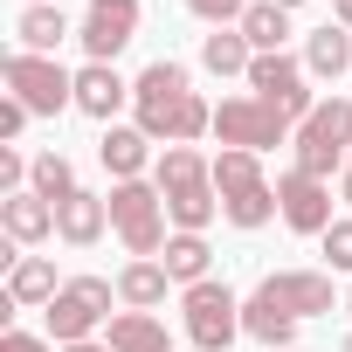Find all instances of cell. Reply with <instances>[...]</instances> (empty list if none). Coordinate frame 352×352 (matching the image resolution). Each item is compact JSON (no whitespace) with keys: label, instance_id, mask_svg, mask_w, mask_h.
I'll return each mask as SVG.
<instances>
[{"label":"cell","instance_id":"277c9868","mask_svg":"<svg viewBox=\"0 0 352 352\" xmlns=\"http://www.w3.org/2000/svg\"><path fill=\"white\" fill-rule=\"evenodd\" d=\"M214 194H221V214L235 228H263L276 221V187L263 180V152H235L221 145L214 152Z\"/></svg>","mask_w":352,"mask_h":352},{"label":"cell","instance_id":"2e32d148","mask_svg":"<svg viewBox=\"0 0 352 352\" xmlns=\"http://www.w3.org/2000/svg\"><path fill=\"white\" fill-rule=\"evenodd\" d=\"M104 228H111V201H104V194H83V187H76V194L56 208V235H63L69 249H90Z\"/></svg>","mask_w":352,"mask_h":352},{"label":"cell","instance_id":"f546056e","mask_svg":"<svg viewBox=\"0 0 352 352\" xmlns=\"http://www.w3.org/2000/svg\"><path fill=\"white\" fill-rule=\"evenodd\" d=\"M28 173H35V159H21L14 145H0V194H28Z\"/></svg>","mask_w":352,"mask_h":352},{"label":"cell","instance_id":"ac0fdd59","mask_svg":"<svg viewBox=\"0 0 352 352\" xmlns=\"http://www.w3.org/2000/svg\"><path fill=\"white\" fill-rule=\"evenodd\" d=\"M0 228H8V242L35 249V242L56 235V208H49L42 194H8V201H0Z\"/></svg>","mask_w":352,"mask_h":352},{"label":"cell","instance_id":"7c38bea8","mask_svg":"<svg viewBox=\"0 0 352 352\" xmlns=\"http://www.w3.org/2000/svg\"><path fill=\"white\" fill-rule=\"evenodd\" d=\"M131 35H138V0H90V14L76 28L90 63H118V49H131Z\"/></svg>","mask_w":352,"mask_h":352},{"label":"cell","instance_id":"9a60e30c","mask_svg":"<svg viewBox=\"0 0 352 352\" xmlns=\"http://www.w3.org/2000/svg\"><path fill=\"white\" fill-rule=\"evenodd\" d=\"M297 318H324L331 304H338V290H331V270H276V276H263Z\"/></svg>","mask_w":352,"mask_h":352},{"label":"cell","instance_id":"8d00e7d4","mask_svg":"<svg viewBox=\"0 0 352 352\" xmlns=\"http://www.w3.org/2000/svg\"><path fill=\"white\" fill-rule=\"evenodd\" d=\"M338 352H352V338H345V345H338Z\"/></svg>","mask_w":352,"mask_h":352},{"label":"cell","instance_id":"ab89813d","mask_svg":"<svg viewBox=\"0 0 352 352\" xmlns=\"http://www.w3.org/2000/svg\"><path fill=\"white\" fill-rule=\"evenodd\" d=\"M283 352H297V345H283Z\"/></svg>","mask_w":352,"mask_h":352},{"label":"cell","instance_id":"d6986e66","mask_svg":"<svg viewBox=\"0 0 352 352\" xmlns=\"http://www.w3.org/2000/svg\"><path fill=\"white\" fill-rule=\"evenodd\" d=\"M304 69H311V83H338L345 69H352V28H311L304 35Z\"/></svg>","mask_w":352,"mask_h":352},{"label":"cell","instance_id":"52a82bcc","mask_svg":"<svg viewBox=\"0 0 352 352\" xmlns=\"http://www.w3.org/2000/svg\"><path fill=\"white\" fill-rule=\"evenodd\" d=\"M180 318H187V338L201 352H228L242 338V297L228 283H214V276L194 283V290H180Z\"/></svg>","mask_w":352,"mask_h":352},{"label":"cell","instance_id":"603a6c76","mask_svg":"<svg viewBox=\"0 0 352 352\" xmlns=\"http://www.w3.org/2000/svg\"><path fill=\"white\" fill-rule=\"evenodd\" d=\"M159 263H166V276H173V283H187V290L214 276V249H208V235H180V228H173V242H166V256H159Z\"/></svg>","mask_w":352,"mask_h":352},{"label":"cell","instance_id":"836d02e7","mask_svg":"<svg viewBox=\"0 0 352 352\" xmlns=\"http://www.w3.org/2000/svg\"><path fill=\"white\" fill-rule=\"evenodd\" d=\"M338 194H345V201H352V159H345V173H338Z\"/></svg>","mask_w":352,"mask_h":352},{"label":"cell","instance_id":"ffe728a7","mask_svg":"<svg viewBox=\"0 0 352 352\" xmlns=\"http://www.w3.org/2000/svg\"><path fill=\"white\" fill-rule=\"evenodd\" d=\"M97 159L118 173V180H145V159H152V138L138 131V124H104V138H97Z\"/></svg>","mask_w":352,"mask_h":352},{"label":"cell","instance_id":"1f68e13d","mask_svg":"<svg viewBox=\"0 0 352 352\" xmlns=\"http://www.w3.org/2000/svg\"><path fill=\"white\" fill-rule=\"evenodd\" d=\"M0 352H56V338H35V331H8Z\"/></svg>","mask_w":352,"mask_h":352},{"label":"cell","instance_id":"e575fe53","mask_svg":"<svg viewBox=\"0 0 352 352\" xmlns=\"http://www.w3.org/2000/svg\"><path fill=\"white\" fill-rule=\"evenodd\" d=\"M63 352H111V345H97V338H83V345H63Z\"/></svg>","mask_w":352,"mask_h":352},{"label":"cell","instance_id":"6da1fadb","mask_svg":"<svg viewBox=\"0 0 352 352\" xmlns=\"http://www.w3.org/2000/svg\"><path fill=\"white\" fill-rule=\"evenodd\" d=\"M131 111H138V131L152 145H194L214 131V104L194 90L187 63H152L131 83Z\"/></svg>","mask_w":352,"mask_h":352},{"label":"cell","instance_id":"d590c367","mask_svg":"<svg viewBox=\"0 0 352 352\" xmlns=\"http://www.w3.org/2000/svg\"><path fill=\"white\" fill-rule=\"evenodd\" d=\"M276 8H304V0H276Z\"/></svg>","mask_w":352,"mask_h":352},{"label":"cell","instance_id":"44dd1931","mask_svg":"<svg viewBox=\"0 0 352 352\" xmlns=\"http://www.w3.org/2000/svg\"><path fill=\"white\" fill-rule=\"evenodd\" d=\"M104 345L111 352H173V331L152 318V311H118L104 324Z\"/></svg>","mask_w":352,"mask_h":352},{"label":"cell","instance_id":"8fae6325","mask_svg":"<svg viewBox=\"0 0 352 352\" xmlns=\"http://www.w3.org/2000/svg\"><path fill=\"white\" fill-rule=\"evenodd\" d=\"M276 214H283L290 235H324L331 228V187L318 173L290 166V173H276Z\"/></svg>","mask_w":352,"mask_h":352},{"label":"cell","instance_id":"4dcf8cb0","mask_svg":"<svg viewBox=\"0 0 352 352\" xmlns=\"http://www.w3.org/2000/svg\"><path fill=\"white\" fill-rule=\"evenodd\" d=\"M28 118H35V111H28L21 97H0V138H8V145H14L21 131H28Z\"/></svg>","mask_w":352,"mask_h":352},{"label":"cell","instance_id":"4fadbf2b","mask_svg":"<svg viewBox=\"0 0 352 352\" xmlns=\"http://www.w3.org/2000/svg\"><path fill=\"white\" fill-rule=\"evenodd\" d=\"M297 324H304V318H297V311H290V304H283L270 283H256V297L242 304V331H249L263 352H283V345L297 338Z\"/></svg>","mask_w":352,"mask_h":352},{"label":"cell","instance_id":"5b68a950","mask_svg":"<svg viewBox=\"0 0 352 352\" xmlns=\"http://www.w3.org/2000/svg\"><path fill=\"white\" fill-rule=\"evenodd\" d=\"M290 152H297V166H304V173H318V180L345 173V159H352V97H324V104L297 124Z\"/></svg>","mask_w":352,"mask_h":352},{"label":"cell","instance_id":"74e56055","mask_svg":"<svg viewBox=\"0 0 352 352\" xmlns=\"http://www.w3.org/2000/svg\"><path fill=\"white\" fill-rule=\"evenodd\" d=\"M345 311H352V290H345Z\"/></svg>","mask_w":352,"mask_h":352},{"label":"cell","instance_id":"83f0119b","mask_svg":"<svg viewBox=\"0 0 352 352\" xmlns=\"http://www.w3.org/2000/svg\"><path fill=\"white\" fill-rule=\"evenodd\" d=\"M318 242H324V270L352 276V214H345V221H331V228H324Z\"/></svg>","mask_w":352,"mask_h":352},{"label":"cell","instance_id":"d4e9b609","mask_svg":"<svg viewBox=\"0 0 352 352\" xmlns=\"http://www.w3.org/2000/svg\"><path fill=\"white\" fill-rule=\"evenodd\" d=\"M63 35H69V21H63L56 0H42V8H21V21H14V42H21L28 56H56Z\"/></svg>","mask_w":352,"mask_h":352},{"label":"cell","instance_id":"cb8c5ba5","mask_svg":"<svg viewBox=\"0 0 352 352\" xmlns=\"http://www.w3.org/2000/svg\"><path fill=\"white\" fill-rule=\"evenodd\" d=\"M235 28L249 35L256 56H283V42H290V8H276V0H249V14H242Z\"/></svg>","mask_w":352,"mask_h":352},{"label":"cell","instance_id":"9c48e42d","mask_svg":"<svg viewBox=\"0 0 352 352\" xmlns=\"http://www.w3.org/2000/svg\"><path fill=\"white\" fill-rule=\"evenodd\" d=\"M214 138L235 145V152H270V145H283V138H297V131H290V118L270 111L263 97H221V104H214Z\"/></svg>","mask_w":352,"mask_h":352},{"label":"cell","instance_id":"3957f363","mask_svg":"<svg viewBox=\"0 0 352 352\" xmlns=\"http://www.w3.org/2000/svg\"><path fill=\"white\" fill-rule=\"evenodd\" d=\"M111 228H118V242H124V256L131 263H159L166 256V194H159V180H118L111 194Z\"/></svg>","mask_w":352,"mask_h":352},{"label":"cell","instance_id":"5bb4252c","mask_svg":"<svg viewBox=\"0 0 352 352\" xmlns=\"http://www.w3.org/2000/svg\"><path fill=\"white\" fill-rule=\"evenodd\" d=\"M124 104H131V83H124L111 63H83V69H76V111H83V118L111 124Z\"/></svg>","mask_w":352,"mask_h":352},{"label":"cell","instance_id":"4316f807","mask_svg":"<svg viewBox=\"0 0 352 352\" xmlns=\"http://www.w3.org/2000/svg\"><path fill=\"white\" fill-rule=\"evenodd\" d=\"M28 194H42L49 208H63V201L76 194V166H69L63 152H35V173H28Z\"/></svg>","mask_w":352,"mask_h":352},{"label":"cell","instance_id":"30bf717a","mask_svg":"<svg viewBox=\"0 0 352 352\" xmlns=\"http://www.w3.org/2000/svg\"><path fill=\"white\" fill-rule=\"evenodd\" d=\"M249 97H263V104L283 111L290 124H304V118L318 111V97H311V69H304L297 56H256V63H249Z\"/></svg>","mask_w":352,"mask_h":352},{"label":"cell","instance_id":"e0dca14e","mask_svg":"<svg viewBox=\"0 0 352 352\" xmlns=\"http://www.w3.org/2000/svg\"><path fill=\"white\" fill-rule=\"evenodd\" d=\"M56 297H63V283H56V263L49 256H21L8 270V304L14 311H49Z\"/></svg>","mask_w":352,"mask_h":352},{"label":"cell","instance_id":"484cf974","mask_svg":"<svg viewBox=\"0 0 352 352\" xmlns=\"http://www.w3.org/2000/svg\"><path fill=\"white\" fill-rule=\"evenodd\" d=\"M201 63H208L214 76H249L256 49H249V35H242V28H214V35L201 42Z\"/></svg>","mask_w":352,"mask_h":352},{"label":"cell","instance_id":"8992f818","mask_svg":"<svg viewBox=\"0 0 352 352\" xmlns=\"http://www.w3.org/2000/svg\"><path fill=\"white\" fill-rule=\"evenodd\" d=\"M0 76H8V97H21L35 118H56V111L76 104V76H69L56 56H28V49H14L8 63H0Z\"/></svg>","mask_w":352,"mask_h":352},{"label":"cell","instance_id":"7402d4cb","mask_svg":"<svg viewBox=\"0 0 352 352\" xmlns=\"http://www.w3.org/2000/svg\"><path fill=\"white\" fill-rule=\"evenodd\" d=\"M166 290H173L166 263H124V270H118V304H124V311H159Z\"/></svg>","mask_w":352,"mask_h":352},{"label":"cell","instance_id":"f35d334b","mask_svg":"<svg viewBox=\"0 0 352 352\" xmlns=\"http://www.w3.org/2000/svg\"><path fill=\"white\" fill-rule=\"evenodd\" d=\"M28 8H42V0H28Z\"/></svg>","mask_w":352,"mask_h":352},{"label":"cell","instance_id":"7a4b0ae2","mask_svg":"<svg viewBox=\"0 0 352 352\" xmlns=\"http://www.w3.org/2000/svg\"><path fill=\"white\" fill-rule=\"evenodd\" d=\"M152 180L166 194V221L180 228V235H208V221L221 214V194H214V159L201 145H166L159 166H152Z\"/></svg>","mask_w":352,"mask_h":352},{"label":"cell","instance_id":"ba28073f","mask_svg":"<svg viewBox=\"0 0 352 352\" xmlns=\"http://www.w3.org/2000/svg\"><path fill=\"white\" fill-rule=\"evenodd\" d=\"M111 297H118V283H104V276H69L63 297L49 304V338H56V345H83L97 324H111Z\"/></svg>","mask_w":352,"mask_h":352},{"label":"cell","instance_id":"d6a6232c","mask_svg":"<svg viewBox=\"0 0 352 352\" xmlns=\"http://www.w3.org/2000/svg\"><path fill=\"white\" fill-rule=\"evenodd\" d=\"M331 8H338V28H352V0H331Z\"/></svg>","mask_w":352,"mask_h":352},{"label":"cell","instance_id":"f1b7e54d","mask_svg":"<svg viewBox=\"0 0 352 352\" xmlns=\"http://www.w3.org/2000/svg\"><path fill=\"white\" fill-rule=\"evenodd\" d=\"M187 14L194 21H214V28H235L249 14V0H187Z\"/></svg>","mask_w":352,"mask_h":352}]
</instances>
